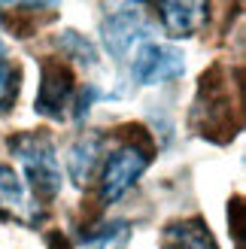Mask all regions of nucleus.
I'll return each instance as SVG.
<instances>
[{"instance_id":"nucleus-1","label":"nucleus","mask_w":246,"mask_h":249,"mask_svg":"<svg viewBox=\"0 0 246 249\" xmlns=\"http://www.w3.org/2000/svg\"><path fill=\"white\" fill-rule=\"evenodd\" d=\"M192 128L213 143L234 140L240 128V107L231 94L225 70L219 64L201 73L198 79V91H194V104H192Z\"/></svg>"},{"instance_id":"nucleus-2","label":"nucleus","mask_w":246,"mask_h":249,"mask_svg":"<svg viewBox=\"0 0 246 249\" xmlns=\"http://www.w3.org/2000/svg\"><path fill=\"white\" fill-rule=\"evenodd\" d=\"M9 152L21 161L36 201H43V204L55 201L61 192V167H58L55 146L49 140V134L21 131L16 137H9Z\"/></svg>"},{"instance_id":"nucleus-3","label":"nucleus","mask_w":246,"mask_h":249,"mask_svg":"<svg viewBox=\"0 0 246 249\" xmlns=\"http://www.w3.org/2000/svg\"><path fill=\"white\" fill-rule=\"evenodd\" d=\"M152 161V146H137V143H125L119 146L113 155L106 158L104 173H101V201L113 204L125 195L134 182L143 177V170Z\"/></svg>"},{"instance_id":"nucleus-4","label":"nucleus","mask_w":246,"mask_h":249,"mask_svg":"<svg viewBox=\"0 0 246 249\" xmlns=\"http://www.w3.org/2000/svg\"><path fill=\"white\" fill-rule=\"evenodd\" d=\"M109 3V18L104 21V43L116 58H125L134 43L149 36V21L143 9L134 6V0H106Z\"/></svg>"},{"instance_id":"nucleus-5","label":"nucleus","mask_w":246,"mask_h":249,"mask_svg":"<svg viewBox=\"0 0 246 249\" xmlns=\"http://www.w3.org/2000/svg\"><path fill=\"white\" fill-rule=\"evenodd\" d=\"M73 89H76V79H73V70L64 64V61L61 58H43L40 89H36L34 109L49 116V119H61L67 113L70 101H73Z\"/></svg>"},{"instance_id":"nucleus-6","label":"nucleus","mask_w":246,"mask_h":249,"mask_svg":"<svg viewBox=\"0 0 246 249\" xmlns=\"http://www.w3.org/2000/svg\"><path fill=\"white\" fill-rule=\"evenodd\" d=\"M134 79L140 85H155V82H170L179 79L186 70L182 52L174 46H161V43H146L137 55H134Z\"/></svg>"},{"instance_id":"nucleus-7","label":"nucleus","mask_w":246,"mask_h":249,"mask_svg":"<svg viewBox=\"0 0 246 249\" xmlns=\"http://www.w3.org/2000/svg\"><path fill=\"white\" fill-rule=\"evenodd\" d=\"M0 216L21 222V225H36L43 216L36 197L28 195L24 182L18 179V173L6 164H0Z\"/></svg>"},{"instance_id":"nucleus-8","label":"nucleus","mask_w":246,"mask_h":249,"mask_svg":"<svg viewBox=\"0 0 246 249\" xmlns=\"http://www.w3.org/2000/svg\"><path fill=\"white\" fill-rule=\"evenodd\" d=\"M158 12L170 36H192L210 18V0H158Z\"/></svg>"},{"instance_id":"nucleus-9","label":"nucleus","mask_w":246,"mask_h":249,"mask_svg":"<svg viewBox=\"0 0 246 249\" xmlns=\"http://www.w3.org/2000/svg\"><path fill=\"white\" fill-rule=\"evenodd\" d=\"M161 249H219L207 222L192 216V219H176L164 225L161 231Z\"/></svg>"},{"instance_id":"nucleus-10","label":"nucleus","mask_w":246,"mask_h":249,"mask_svg":"<svg viewBox=\"0 0 246 249\" xmlns=\"http://www.w3.org/2000/svg\"><path fill=\"white\" fill-rule=\"evenodd\" d=\"M101 152H104V140L97 134H85V137H79V140L70 146L67 170H70V177L76 179L79 185L91 179L97 161H101Z\"/></svg>"},{"instance_id":"nucleus-11","label":"nucleus","mask_w":246,"mask_h":249,"mask_svg":"<svg viewBox=\"0 0 246 249\" xmlns=\"http://www.w3.org/2000/svg\"><path fill=\"white\" fill-rule=\"evenodd\" d=\"M21 89V70L12 61H0V116L16 107V97Z\"/></svg>"},{"instance_id":"nucleus-12","label":"nucleus","mask_w":246,"mask_h":249,"mask_svg":"<svg viewBox=\"0 0 246 249\" xmlns=\"http://www.w3.org/2000/svg\"><path fill=\"white\" fill-rule=\"evenodd\" d=\"M128 222H109V225H104V228H97L94 234H88V243H94V246H101V249H116V246H122L128 240Z\"/></svg>"},{"instance_id":"nucleus-13","label":"nucleus","mask_w":246,"mask_h":249,"mask_svg":"<svg viewBox=\"0 0 246 249\" xmlns=\"http://www.w3.org/2000/svg\"><path fill=\"white\" fill-rule=\"evenodd\" d=\"M58 43H61V49H64L70 58L82 61V64H94V49H91V43H88V40H82L76 31H64Z\"/></svg>"},{"instance_id":"nucleus-14","label":"nucleus","mask_w":246,"mask_h":249,"mask_svg":"<svg viewBox=\"0 0 246 249\" xmlns=\"http://www.w3.org/2000/svg\"><path fill=\"white\" fill-rule=\"evenodd\" d=\"M0 3H18V6H55L58 0H0Z\"/></svg>"}]
</instances>
